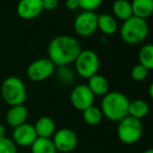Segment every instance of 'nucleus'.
I'll list each match as a JSON object with an SVG mask.
<instances>
[{
    "label": "nucleus",
    "instance_id": "obj_1",
    "mask_svg": "<svg viewBox=\"0 0 153 153\" xmlns=\"http://www.w3.org/2000/svg\"><path fill=\"white\" fill-rule=\"evenodd\" d=\"M81 50V44L76 38L62 34L50 41L47 48V54L48 59L59 68L73 64Z\"/></svg>",
    "mask_w": 153,
    "mask_h": 153
},
{
    "label": "nucleus",
    "instance_id": "obj_2",
    "mask_svg": "<svg viewBox=\"0 0 153 153\" xmlns=\"http://www.w3.org/2000/svg\"><path fill=\"white\" fill-rule=\"evenodd\" d=\"M130 100L121 92H108L102 97L100 109L103 117L111 122H120L128 116Z\"/></svg>",
    "mask_w": 153,
    "mask_h": 153
},
{
    "label": "nucleus",
    "instance_id": "obj_3",
    "mask_svg": "<svg viewBox=\"0 0 153 153\" xmlns=\"http://www.w3.org/2000/svg\"><path fill=\"white\" fill-rule=\"evenodd\" d=\"M149 34V25L147 21L132 16L122 23L120 36L126 44L137 45L144 42Z\"/></svg>",
    "mask_w": 153,
    "mask_h": 153
},
{
    "label": "nucleus",
    "instance_id": "obj_4",
    "mask_svg": "<svg viewBox=\"0 0 153 153\" xmlns=\"http://www.w3.org/2000/svg\"><path fill=\"white\" fill-rule=\"evenodd\" d=\"M1 96L10 106L24 104L27 98V89L24 81L17 76H8L1 85Z\"/></svg>",
    "mask_w": 153,
    "mask_h": 153
},
{
    "label": "nucleus",
    "instance_id": "obj_5",
    "mask_svg": "<svg viewBox=\"0 0 153 153\" xmlns=\"http://www.w3.org/2000/svg\"><path fill=\"white\" fill-rule=\"evenodd\" d=\"M117 135L118 139L125 145H133L139 142L143 135V124L141 120L130 116L125 117L118 124Z\"/></svg>",
    "mask_w": 153,
    "mask_h": 153
},
{
    "label": "nucleus",
    "instance_id": "obj_6",
    "mask_svg": "<svg viewBox=\"0 0 153 153\" xmlns=\"http://www.w3.org/2000/svg\"><path fill=\"white\" fill-rule=\"evenodd\" d=\"M74 64L76 74L85 79H89L94 75L98 74L100 68V59L98 54L90 49L81 50Z\"/></svg>",
    "mask_w": 153,
    "mask_h": 153
},
{
    "label": "nucleus",
    "instance_id": "obj_7",
    "mask_svg": "<svg viewBox=\"0 0 153 153\" xmlns=\"http://www.w3.org/2000/svg\"><path fill=\"white\" fill-rule=\"evenodd\" d=\"M55 69L56 67L48 57H43L29 64L26 69V75L29 80L33 82H41L52 76L55 72Z\"/></svg>",
    "mask_w": 153,
    "mask_h": 153
},
{
    "label": "nucleus",
    "instance_id": "obj_8",
    "mask_svg": "<svg viewBox=\"0 0 153 153\" xmlns=\"http://www.w3.org/2000/svg\"><path fill=\"white\" fill-rule=\"evenodd\" d=\"M51 140L57 152L62 153L72 152L78 144V137L76 132L70 128H61L56 130Z\"/></svg>",
    "mask_w": 153,
    "mask_h": 153
},
{
    "label": "nucleus",
    "instance_id": "obj_9",
    "mask_svg": "<svg viewBox=\"0 0 153 153\" xmlns=\"http://www.w3.org/2000/svg\"><path fill=\"white\" fill-rule=\"evenodd\" d=\"M97 18H98V15L95 12H85V10H83L82 13H80L75 18L74 23H73L75 32L78 36H83V38L93 36L98 29V27H97Z\"/></svg>",
    "mask_w": 153,
    "mask_h": 153
},
{
    "label": "nucleus",
    "instance_id": "obj_10",
    "mask_svg": "<svg viewBox=\"0 0 153 153\" xmlns=\"http://www.w3.org/2000/svg\"><path fill=\"white\" fill-rule=\"evenodd\" d=\"M95 96L87 85H75L70 94V102L77 111H83L85 108L94 105Z\"/></svg>",
    "mask_w": 153,
    "mask_h": 153
},
{
    "label": "nucleus",
    "instance_id": "obj_11",
    "mask_svg": "<svg viewBox=\"0 0 153 153\" xmlns=\"http://www.w3.org/2000/svg\"><path fill=\"white\" fill-rule=\"evenodd\" d=\"M36 139L33 125L27 122L14 128L12 133V140L17 147H30Z\"/></svg>",
    "mask_w": 153,
    "mask_h": 153
},
{
    "label": "nucleus",
    "instance_id": "obj_12",
    "mask_svg": "<svg viewBox=\"0 0 153 153\" xmlns=\"http://www.w3.org/2000/svg\"><path fill=\"white\" fill-rule=\"evenodd\" d=\"M42 0H19L17 14L23 20H32L43 12Z\"/></svg>",
    "mask_w": 153,
    "mask_h": 153
},
{
    "label": "nucleus",
    "instance_id": "obj_13",
    "mask_svg": "<svg viewBox=\"0 0 153 153\" xmlns=\"http://www.w3.org/2000/svg\"><path fill=\"white\" fill-rule=\"evenodd\" d=\"M28 118V109L24 104L10 106L5 114V122L8 126L16 128L20 125L27 122Z\"/></svg>",
    "mask_w": 153,
    "mask_h": 153
},
{
    "label": "nucleus",
    "instance_id": "obj_14",
    "mask_svg": "<svg viewBox=\"0 0 153 153\" xmlns=\"http://www.w3.org/2000/svg\"><path fill=\"white\" fill-rule=\"evenodd\" d=\"M33 127L38 137H44V139H51L56 131L55 122L53 121L52 118L47 116L39 118L34 123Z\"/></svg>",
    "mask_w": 153,
    "mask_h": 153
},
{
    "label": "nucleus",
    "instance_id": "obj_15",
    "mask_svg": "<svg viewBox=\"0 0 153 153\" xmlns=\"http://www.w3.org/2000/svg\"><path fill=\"white\" fill-rule=\"evenodd\" d=\"M88 87L94 96L103 97L109 92V82L103 75L96 74L88 79Z\"/></svg>",
    "mask_w": 153,
    "mask_h": 153
},
{
    "label": "nucleus",
    "instance_id": "obj_16",
    "mask_svg": "<svg viewBox=\"0 0 153 153\" xmlns=\"http://www.w3.org/2000/svg\"><path fill=\"white\" fill-rule=\"evenodd\" d=\"M130 3L132 14L137 18L146 20L153 15V0H132Z\"/></svg>",
    "mask_w": 153,
    "mask_h": 153
},
{
    "label": "nucleus",
    "instance_id": "obj_17",
    "mask_svg": "<svg viewBox=\"0 0 153 153\" xmlns=\"http://www.w3.org/2000/svg\"><path fill=\"white\" fill-rule=\"evenodd\" d=\"M97 27L105 36H111L118 30L116 18L109 14H100L97 18Z\"/></svg>",
    "mask_w": 153,
    "mask_h": 153
},
{
    "label": "nucleus",
    "instance_id": "obj_18",
    "mask_svg": "<svg viewBox=\"0 0 153 153\" xmlns=\"http://www.w3.org/2000/svg\"><path fill=\"white\" fill-rule=\"evenodd\" d=\"M114 17L121 21H126L133 16L131 3L128 0H115L111 5Z\"/></svg>",
    "mask_w": 153,
    "mask_h": 153
},
{
    "label": "nucleus",
    "instance_id": "obj_19",
    "mask_svg": "<svg viewBox=\"0 0 153 153\" xmlns=\"http://www.w3.org/2000/svg\"><path fill=\"white\" fill-rule=\"evenodd\" d=\"M149 114V104L143 99H135L130 101L128 107V116L141 120Z\"/></svg>",
    "mask_w": 153,
    "mask_h": 153
},
{
    "label": "nucleus",
    "instance_id": "obj_20",
    "mask_svg": "<svg viewBox=\"0 0 153 153\" xmlns=\"http://www.w3.org/2000/svg\"><path fill=\"white\" fill-rule=\"evenodd\" d=\"M29 148L31 153H57L56 148L51 139L38 137Z\"/></svg>",
    "mask_w": 153,
    "mask_h": 153
},
{
    "label": "nucleus",
    "instance_id": "obj_21",
    "mask_svg": "<svg viewBox=\"0 0 153 153\" xmlns=\"http://www.w3.org/2000/svg\"><path fill=\"white\" fill-rule=\"evenodd\" d=\"M139 64L148 71L153 70V44H146L140 49Z\"/></svg>",
    "mask_w": 153,
    "mask_h": 153
},
{
    "label": "nucleus",
    "instance_id": "obj_22",
    "mask_svg": "<svg viewBox=\"0 0 153 153\" xmlns=\"http://www.w3.org/2000/svg\"><path fill=\"white\" fill-rule=\"evenodd\" d=\"M82 118L83 121L87 123L88 125L94 126V125H98L99 123L102 121L103 115L100 107L92 105V106L88 107V108H85L82 111Z\"/></svg>",
    "mask_w": 153,
    "mask_h": 153
},
{
    "label": "nucleus",
    "instance_id": "obj_23",
    "mask_svg": "<svg viewBox=\"0 0 153 153\" xmlns=\"http://www.w3.org/2000/svg\"><path fill=\"white\" fill-rule=\"evenodd\" d=\"M54 74L56 76L57 81L62 85H69L75 80V72L71 68H69V66L59 67L57 69H55Z\"/></svg>",
    "mask_w": 153,
    "mask_h": 153
},
{
    "label": "nucleus",
    "instance_id": "obj_24",
    "mask_svg": "<svg viewBox=\"0 0 153 153\" xmlns=\"http://www.w3.org/2000/svg\"><path fill=\"white\" fill-rule=\"evenodd\" d=\"M0 153H18V147L8 137H0Z\"/></svg>",
    "mask_w": 153,
    "mask_h": 153
},
{
    "label": "nucleus",
    "instance_id": "obj_25",
    "mask_svg": "<svg viewBox=\"0 0 153 153\" xmlns=\"http://www.w3.org/2000/svg\"><path fill=\"white\" fill-rule=\"evenodd\" d=\"M148 72H149V71H148L145 67H143L142 65L137 64V65H135L132 69H131L130 75H131V78H132L133 80L140 82V81H143L147 78Z\"/></svg>",
    "mask_w": 153,
    "mask_h": 153
},
{
    "label": "nucleus",
    "instance_id": "obj_26",
    "mask_svg": "<svg viewBox=\"0 0 153 153\" xmlns=\"http://www.w3.org/2000/svg\"><path fill=\"white\" fill-rule=\"evenodd\" d=\"M102 2L103 0H78L79 7L85 12H95Z\"/></svg>",
    "mask_w": 153,
    "mask_h": 153
},
{
    "label": "nucleus",
    "instance_id": "obj_27",
    "mask_svg": "<svg viewBox=\"0 0 153 153\" xmlns=\"http://www.w3.org/2000/svg\"><path fill=\"white\" fill-rule=\"evenodd\" d=\"M43 10H53L59 6V0H42Z\"/></svg>",
    "mask_w": 153,
    "mask_h": 153
},
{
    "label": "nucleus",
    "instance_id": "obj_28",
    "mask_svg": "<svg viewBox=\"0 0 153 153\" xmlns=\"http://www.w3.org/2000/svg\"><path fill=\"white\" fill-rule=\"evenodd\" d=\"M65 5L70 10H77V8H79L78 0H66Z\"/></svg>",
    "mask_w": 153,
    "mask_h": 153
},
{
    "label": "nucleus",
    "instance_id": "obj_29",
    "mask_svg": "<svg viewBox=\"0 0 153 153\" xmlns=\"http://www.w3.org/2000/svg\"><path fill=\"white\" fill-rule=\"evenodd\" d=\"M5 133H6L5 126H4L3 124H1V123H0V137H5Z\"/></svg>",
    "mask_w": 153,
    "mask_h": 153
},
{
    "label": "nucleus",
    "instance_id": "obj_30",
    "mask_svg": "<svg viewBox=\"0 0 153 153\" xmlns=\"http://www.w3.org/2000/svg\"><path fill=\"white\" fill-rule=\"evenodd\" d=\"M148 92H149V96L151 97V99L153 100V81L151 82V85H149V90H148Z\"/></svg>",
    "mask_w": 153,
    "mask_h": 153
},
{
    "label": "nucleus",
    "instance_id": "obj_31",
    "mask_svg": "<svg viewBox=\"0 0 153 153\" xmlns=\"http://www.w3.org/2000/svg\"><path fill=\"white\" fill-rule=\"evenodd\" d=\"M143 153H153V148H149V149H146Z\"/></svg>",
    "mask_w": 153,
    "mask_h": 153
}]
</instances>
